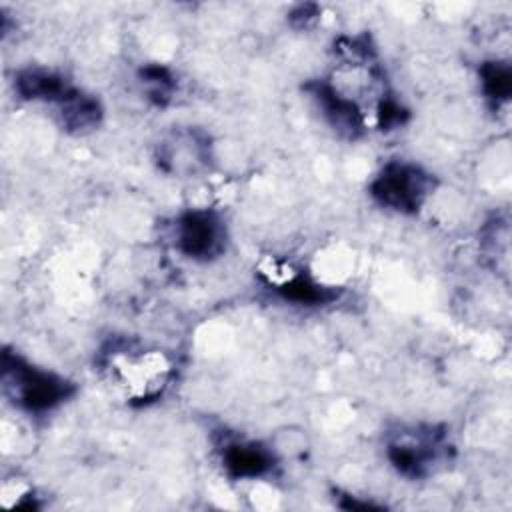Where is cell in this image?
Instances as JSON below:
<instances>
[{
  "label": "cell",
  "instance_id": "obj_10",
  "mask_svg": "<svg viewBox=\"0 0 512 512\" xmlns=\"http://www.w3.org/2000/svg\"><path fill=\"white\" fill-rule=\"evenodd\" d=\"M56 114L66 132L84 134L102 122L104 110L96 96L74 88L60 104H56Z\"/></svg>",
  "mask_w": 512,
  "mask_h": 512
},
{
  "label": "cell",
  "instance_id": "obj_15",
  "mask_svg": "<svg viewBox=\"0 0 512 512\" xmlns=\"http://www.w3.org/2000/svg\"><path fill=\"white\" fill-rule=\"evenodd\" d=\"M338 506L344 508V510H382V508H384V506L374 504V502H368V500H358L356 496H350V494L340 496Z\"/></svg>",
  "mask_w": 512,
  "mask_h": 512
},
{
  "label": "cell",
  "instance_id": "obj_14",
  "mask_svg": "<svg viewBox=\"0 0 512 512\" xmlns=\"http://www.w3.org/2000/svg\"><path fill=\"white\" fill-rule=\"evenodd\" d=\"M410 118V110L406 106L400 104L398 98H394L392 94L384 92L376 104V122H378V128L388 132V130H394V128H400L408 122Z\"/></svg>",
  "mask_w": 512,
  "mask_h": 512
},
{
  "label": "cell",
  "instance_id": "obj_3",
  "mask_svg": "<svg viewBox=\"0 0 512 512\" xmlns=\"http://www.w3.org/2000/svg\"><path fill=\"white\" fill-rule=\"evenodd\" d=\"M434 186V176L420 164L390 160L370 182V196L388 210L414 214L428 200Z\"/></svg>",
  "mask_w": 512,
  "mask_h": 512
},
{
  "label": "cell",
  "instance_id": "obj_1",
  "mask_svg": "<svg viewBox=\"0 0 512 512\" xmlns=\"http://www.w3.org/2000/svg\"><path fill=\"white\" fill-rule=\"evenodd\" d=\"M2 388L14 406L30 414H44L70 400L76 384L68 378L30 364L18 352H2Z\"/></svg>",
  "mask_w": 512,
  "mask_h": 512
},
{
  "label": "cell",
  "instance_id": "obj_16",
  "mask_svg": "<svg viewBox=\"0 0 512 512\" xmlns=\"http://www.w3.org/2000/svg\"><path fill=\"white\" fill-rule=\"evenodd\" d=\"M316 12H318V6H314V4H302V6H298V8L290 14V20H292L294 24L300 22V26H302V24H306L308 20H312V18L316 16Z\"/></svg>",
  "mask_w": 512,
  "mask_h": 512
},
{
  "label": "cell",
  "instance_id": "obj_13",
  "mask_svg": "<svg viewBox=\"0 0 512 512\" xmlns=\"http://www.w3.org/2000/svg\"><path fill=\"white\" fill-rule=\"evenodd\" d=\"M146 98L156 106H166L176 92V78L170 68L162 64H146L138 72Z\"/></svg>",
  "mask_w": 512,
  "mask_h": 512
},
{
  "label": "cell",
  "instance_id": "obj_12",
  "mask_svg": "<svg viewBox=\"0 0 512 512\" xmlns=\"http://www.w3.org/2000/svg\"><path fill=\"white\" fill-rule=\"evenodd\" d=\"M480 86L486 96L494 106L508 102L512 94V68L508 62L500 60H488L480 66Z\"/></svg>",
  "mask_w": 512,
  "mask_h": 512
},
{
  "label": "cell",
  "instance_id": "obj_8",
  "mask_svg": "<svg viewBox=\"0 0 512 512\" xmlns=\"http://www.w3.org/2000/svg\"><path fill=\"white\" fill-rule=\"evenodd\" d=\"M222 466L232 480H256L274 470L276 456L262 442L236 440L222 448Z\"/></svg>",
  "mask_w": 512,
  "mask_h": 512
},
{
  "label": "cell",
  "instance_id": "obj_11",
  "mask_svg": "<svg viewBox=\"0 0 512 512\" xmlns=\"http://www.w3.org/2000/svg\"><path fill=\"white\" fill-rule=\"evenodd\" d=\"M274 292L286 302L302 304V306H322L338 298V290L332 286L318 284L304 272H294L288 278L272 284Z\"/></svg>",
  "mask_w": 512,
  "mask_h": 512
},
{
  "label": "cell",
  "instance_id": "obj_2",
  "mask_svg": "<svg viewBox=\"0 0 512 512\" xmlns=\"http://www.w3.org/2000/svg\"><path fill=\"white\" fill-rule=\"evenodd\" d=\"M450 444L446 430L434 424L402 428L386 444V456L398 474L406 478H424L448 458Z\"/></svg>",
  "mask_w": 512,
  "mask_h": 512
},
{
  "label": "cell",
  "instance_id": "obj_9",
  "mask_svg": "<svg viewBox=\"0 0 512 512\" xmlns=\"http://www.w3.org/2000/svg\"><path fill=\"white\" fill-rule=\"evenodd\" d=\"M76 86H72L62 74L48 68H24L14 76V90L20 98L32 102L60 104Z\"/></svg>",
  "mask_w": 512,
  "mask_h": 512
},
{
  "label": "cell",
  "instance_id": "obj_7",
  "mask_svg": "<svg viewBox=\"0 0 512 512\" xmlns=\"http://www.w3.org/2000/svg\"><path fill=\"white\" fill-rule=\"evenodd\" d=\"M210 160V138L200 130L170 134L158 148V164L166 172H194Z\"/></svg>",
  "mask_w": 512,
  "mask_h": 512
},
{
  "label": "cell",
  "instance_id": "obj_6",
  "mask_svg": "<svg viewBox=\"0 0 512 512\" xmlns=\"http://www.w3.org/2000/svg\"><path fill=\"white\" fill-rule=\"evenodd\" d=\"M304 90L316 102L322 118L334 132L348 140H356L366 130V118L360 104L346 92H342L330 80H310Z\"/></svg>",
  "mask_w": 512,
  "mask_h": 512
},
{
  "label": "cell",
  "instance_id": "obj_4",
  "mask_svg": "<svg viewBox=\"0 0 512 512\" xmlns=\"http://www.w3.org/2000/svg\"><path fill=\"white\" fill-rule=\"evenodd\" d=\"M176 250L196 262H208L224 254L228 230L222 216L210 208H190L176 218Z\"/></svg>",
  "mask_w": 512,
  "mask_h": 512
},
{
  "label": "cell",
  "instance_id": "obj_5",
  "mask_svg": "<svg viewBox=\"0 0 512 512\" xmlns=\"http://www.w3.org/2000/svg\"><path fill=\"white\" fill-rule=\"evenodd\" d=\"M108 366L116 368L122 384L130 390V398L146 404L162 394L170 376V362L164 354L138 352L124 354V350H114V356H108Z\"/></svg>",
  "mask_w": 512,
  "mask_h": 512
}]
</instances>
